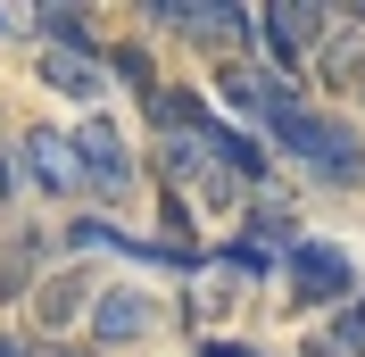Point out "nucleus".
Here are the masks:
<instances>
[{
  "instance_id": "11",
  "label": "nucleus",
  "mask_w": 365,
  "mask_h": 357,
  "mask_svg": "<svg viewBox=\"0 0 365 357\" xmlns=\"http://www.w3.org/2000/svg\"><path fill=\"white\" fill-rule=\"evenodd\" d=\"M207 175H216V158H207L200 125H191V134H158V183L166 191H200Z\"/></svg>"
},
{
  "instance_id": "4",
  "label": "nucleus",
  "mask_w": 365,
  "mask_h": 357,
  "mask_svg": "<svg viewBox=\"0 0 365 357\" xmlns=\"http://www.w3.org/2000/svg\"><path fill=\"white\" fill-rule=\"evenodd\" d=\"M17 166H25V183H34L42 200H83V183H75V141H67V125H25V141H17Z\"/></svg>"
},
{
  "instance_id": "17",
  "label": "nucleus",
  "mask_w": 365,
  "mask_h": 357,
  "mask_svg": "<svg viewBox=\"0 0 365 357\" xmlns=\"http://www.w3.org/2000/svg\"><path fill=\"white\" fill-rule=\"evenodd\" d=\"M58 249H67L75 266H83V258H100V249H125V233H116L108 216H75L67 233H58Z\"/></svg>"
},
{
  "instance_id": "8",
  "label": "nucleus",
  "mask_w": 365,
  "mask_h": 357,
  "mask_svg": "<svg viewBox=\"0 0 365 357\" xmlns=\"http://www.w3.org/2000/svg\"><path fill=\"white\" fill-rule=\"evenodd\" d=\"M34 67H42V84L58 91V100H75V109H100V100H108V67L83 59V50H42Z\"/></svg>"
},
{
  "instance_id": "12",
  "label": "nucleus",
  "mask_w": 365,
  "mask_h": 357,
  "mask_svg": "<svg viewBox=\"0 0 365 357\" xmlns=\"http://www.w3.org/2000/svg\"><path fill=\"white\" fill-rule=\"evenodd\" d=\"M241 208H250V233H241V241L274 249V258H282V241H299V216H291V200H282L274 183H257V191H250Z\"/></svg>"
},
{
  "instance_id": "5",
  "label": "nucleus",
  "mask_w": 365,
  "mask_h": 357,
  "mask_svg": "<svg viewBox=\"0 0 365 357\" xmlns=\"http://www.w3.org/2000/svg\"><path fill=\"white\" fill-rule=\"evenodd\" d=\"M324 25H332V9H250V42L266 50L274 67H307Z\"/></svg>"
},
{
  "instance_id": "15",
  "label": "nucleus",
  "mask_w": 365,
  "mask_h": 357,
  "mask_svg": "<svg viewBox=\"0 0 365 357\" xmlns=\"http://www.w3.org/2000/svg\"><path fill=\"white\" fill-rule=\"evenodd\" d=\"M316 357H365V291L332 308V324L316 333Z\"/></svg>"
},
{
  "instance_id": "6",
  "label": "nucleus",
  "mask_w": 365,
  "mask_h": 357,
  "mask_svg": "<svg viewBox=\"0 0 365 357\" xmlns=\"http://www.w3.org/2000/svg\"><path fill=\"white\" fill-rule=\"evenodd\" d=\"M299 175L332 183V191H357V183H365V134L349 125V116L324 109V116H316V150H307V166H299Z\"/></svg>"
},
{
  "instance_id": "16",
  "label": "nucleus",
  "mask_w": 365,
  "mask_h": 357,
  "mask_svg": "<svg viewBox=\"0 0 365 357\" xmlns=\"http://www.w3.org/2000/svg\"><path fill=\"white\" fill-rule=\"evenodd\" d=\"M100 50H108V67H116V84H125V91H141V100L158 91V59H150L141 42H100Z\"/></svg>"
},
{
  "instance_id": "9",
  "label": "nucleus",
  "mask_w": 365,
  "mask_h": 357,
  "mask_svg": "<svg viewBox=\"0 0 365 357\" xmlns=\"http://www.w3.org/2000/svg\"><path fill=\"white\" fill-rule=\"evenodd\" d=\"M34 316H42V333H75V324L91 316V274H83V266L50 274V283L34 291Z\"/></svg>"
},
{
  "instance_id": "21",
  "label": "nucleus",
  "mask_w": 365,
  "mask_h": 357,
  "mask_svg": "<svg viewBox=\"0 0 365 357\" xmlns=\"http://www.w3.org/2000/svg\"><path fill=\"white\" fill-rule=\"evenodd\" d=\"M0 357H34V349H25V341H9V333H0Z\"/></svg>"
},
{
  "instance_id": "1",
  "label": "nucleus",
  "mask_w": 365,
  "mask_h": 357,
  "mask_svg": "<svg viewBox=\"0 0 365 357\" xmlns=\"http://www.w3.org/2000/svg\"><path fill=\"white\" fill-rule=\"evenodd\" d=\"M274 274H282V299H291V316H316V308H341V299H357V258H349L341 241H316V233L282 241Z\"/></svg>"
},
{
  "instance_id": "13",
  "label": "nucleus",
  "mask_w": 365,
  "mask_h": 357,
  "mask_svg": "<svg viewBox=\"0 0 365 357\" xmlns=\"http://www.w3.org/2000/svg\"><path fill=\"white\" fill-rule=\"evenodd\" d=\"M50 249H58V241H50V233H34V224H25L17 241L0 249V308H9L17 291H34V274L50 266Z\"/></svg>"
},
{
  "instance_id": "14",
  "label": "nucleus",
  "mask_w": 365,
  "mask_h": 357,
  "mask_svg": "<svg viewBox=\"0 0 365 357\" xmlns=\"http://www.w3.org/2000/svg\"><path fill=\"white\" fill-rule=\"evenodd\" d=\"M25 25H34V34H50L42 50H83V59H100V25H91L83 9H34Z\"/></svg>"
},
{
  "instance_id": "10",
  "label": "nucleus",
  "mask_w": 365,
  "mask_h": 357,
  "mask_svg": "<svg viewBox=\"0 0 365 357\" xmlns=\"http://www.w3.org/2000/svg\"><path fill=\"white\" fill-rule=\"evenodd\" d=\"M274 91H282V75H274V67H225V75H216V100H225L241 125H266ZM232 116H225V125H232Z\"/></svg>"
},
{
  "instance_id": "20",
  "label": "nucleus",
  "mask_w": 365,
  "mask_h": 357,
  "mask_svg": "<svg viewBox=\"0 0 365 357\" xmlns=\"http://www.w3.org/2000/svg\"><path fill=\"white\" fill-rule=\"evenodd\" d=\"M200 357H257V349H241V341H207Z\"/></svg>"
},
{
  "instance_id": "2",
  "label": "nucleus",
  "mask_w": 365,
  "mask_h": 357,
  "mask_svg": "<svg viewBox=\"0 0 365 357\" xmlns=\"http://www.w3.org/2000/svg\"><path fill=\"white\" fill-rule=\"evenodd\" d=\"M67 141H75V183H83L91 216H100V208H125V200H133L141 166H133V150H125V134H116V116H100V109H91Z\"/></svg>"
},
{
  "instance_id": "23",
  "label": "nucleus",
  "mask_w": 365,
  "mask_h": 357,
  "mask_svg": "<svg viewBox=\"0 0 365 357\" xmlns=\"http://www.w3.org/2000/svg\"><path fill=\"white\" fill-rule=\"evenodd\" d=\"M357 91H365V84H357Z\"/></svg>"
},
{
  "instance_id": "18",
  "label": "nucleus",
  "mask_w": 365,
  "mask_h": 357,
  "mask_svg": "<svg viewBox=\"0 0 365 357\" xmlns=\"http://www.w3.org/2000/svg\"><path fill=\"white\" fill-rule=\"evenodd\" d=\"M216 258H225L232 274H250V283H266V274H274V249H257V241H216Z\"/></svg>"
},
{
  "instance_id": "7",
  "label": "nucleus",
  "mask_w": 365,
  "mask_h": 357,
  "mask_svg": "<svg viewBox=\"0 0 365 357\" xmlns=\"http://www.w3.org/2000/svg\"><path fill=\"white\" fill-rule=\"evenodd\" d=\"M307 59H316V84H324V91H349V84H365V25L332 17V25L316 34V50H307Z\"/></svg>"
},
{
  "instance_id": "3",
  "label": "nucleus",
  "mask_w": 365,
  "mask_h": 357,
  "mask_svg": "<svg viewBox=\"0 0 365 357\" xmlns=\"http://www.w3.org/2000/svg\"><path fill=\"white\" fill-rule=\"evenodd\" d=\"M158 333V299L141 283H108V291H91V341L100 349H133V341Z\"/></svg>"
},
{
  "instance_id": "19",
  "label": "nucleus",
  "mask_w": 365,
  "mask_h": 357,
  "mask_svg": "<svg viewBox=\"0 0 365 357\" xmlns=\"http://www.w3.org/2000/svg\"><path fill=\"white\" fill-rule=\"evenodd\" d=\"M17 183H25V166H17V141H0V216L17 208Z\"/></svg>"
},
{
  "instance_id": "22",
  "label": "nucleus",
  "mask_w": 365,
  "mask_h": 357,
  "mask_svg": "<svg viewBox=\"0 0 365 357\" xmlns=\"http://www.w3.org/2000/svg\"><path fill=\"white\" fill-rule=\"evenodd\" d=\"M17 25H25V17H17V9H0V34H17Z\"/></svg>"
}]
</instances>
